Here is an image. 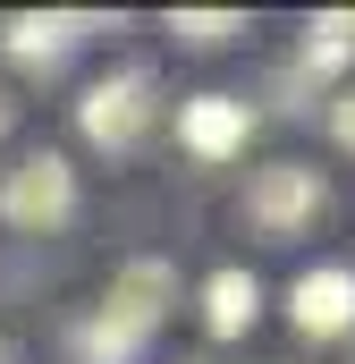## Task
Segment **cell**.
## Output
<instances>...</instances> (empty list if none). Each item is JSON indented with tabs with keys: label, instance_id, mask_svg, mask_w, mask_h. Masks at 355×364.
Here are the masks:
<instances>
[{
	"label": "cell",
	"instance_id": "obj_1",
	"mask_svg": "<svg viewBox=\"0 0 355 364\" xmlns=\"http://www.w3.org/2000/svg\"><path fill=\"white\" fill-rule=\"evenodd\" d=\"M170 305H178V263L170 255H127L102 288V305L77 322V364H136L153 348V331L170 322Z\"/></svg>",
	"mask_w": 355,
	"mask_h": 364
},
{
	"label": "cell",
	"instance_id": "obj_2",
	"mask_svg": "<svg viewBox=\"0 0 355 364\" xmlns=\"http://www.w3.org/2000/svg\"><path fill=\"white\" fill-rule=\"evenodd\" d=\"M153 127H161V85H153V68H110V77H93V85L77 93V136H85L93 153H110V161L144 153Z\"/></svg>",
	"mask_w": 355,
	"mask_h": 364
},
{
	"label": "cell",
	"instance_id": "obj_3",
	"mask_svg": "<svg viewBox=\"0 0 355 364\" xmlns=\"http://www.w3.org/2000/svg\"><path fill=\"white\" fill-rule=\"evenodd\" d=\"M0 220L9 229H26V237H51V229H68L77 220V170H68V153H26L9 178H0Z\"/></svg>",
	"mask_w": 355,
	"mask_h": 364
},
{
	"label": "cell",
	"instance_id": "obj_4",
	"mask_svg": "<svg viewBox=\"0 0 355 364\" xmlns=\"http://www.w3.org/2000/svg\"><path fill=\"white\" fill-rule=\"evenodd\" d=\"M322 203H330L322 170H305V161H263V170L246 178V229L288 246V237H305V229L322 220Z\"/></svg>",
	"mask_w": 355,
	"mask_h": 364
},
{
	"label": "cell",
	"instance_id": "obj_5",
	"mask_svg": "<svg viewBox=\"0 0 355 364\" xmlns=\"http://www.w3.org/2000/svg\"><path fill=\"white\" fill-rule=\"evenodd\" d=\"M246 136H254L246 93H195V102H178V144H186L195 161H237Z\"/></svg>",
	"mask_w": 355,
	"mask_h": 364
},
{
	"label": "cell",
	"instance_id": "obj_6",
	"mask_svg": "<svg viewBox=\"0 0 355 364\" xmlns=\"http://www.w3.org/2000/svg\"><path fill=\"white\" fill-rule=\"evenodd\" d=\"M288 314H296L305 339H347V331H355V272H347V263H313V272H296Z\"/></svg>",
	"mask_w": 355,
	"mask_h": 364
},
{
	"label": "cell",
	"instance_id": "obj_7",
	"mask_svg": "<svg viewBox=\"0 0 355 364\" xmlns=\"http://www.w3.org/2000/svg\"><path fill=\"white\" fill-rule=\"evenodd\" d=\"M85 26H93V17H60V9H51V17H34V9H26V17H9V26H0V51H9L17 68H43V77H51V68L85 43Z\"/></svg>",
	"mask_w": 355,
	"mask_h": 364
},
{
	"label": "cell",
	"instance_id": "obj_8",
	"mask_svg": "<svg viewBox=\"0 0 355 364\" xmlns=\"http://www.w3.org/2000/svg\"><path fill=\"white\" fill-rule=\"evenodd\" d=\"M254 314H263V288H254V272H212L203 279V331L212 339H246L254 331Z\"/></svg>",
	"mask_w": 355,
	"mask_h": 364
},
{
	"label": "cell",
	"instance_id": "obj_9",
	"mask_svg": "<svg viewBox=\"0 0 355 364\" xmlns=\"http://www.w3.org/2000/svg\"><path fill=\"white\" fill-rule=\"evenodd\" d=\"M347 60H355V9L313 17V26H305V51H296V68H313V77H339Z\"/></svg>",
	"mask_w": 355,
	"mask_h": 364
},
{
	"label": "cell",
	"instance_id": "obj_10",
	"mask_svg": "<svg viewBox=\"0 0 355 364\" xmlns=\"http://www.w3.org/2000/svg\"><path fill=\"white\" fill-rule=\"evenodd\" d=\"M237 34H246L237 9H178V17H170V43H178V51H220V43H237Z\"/></svg>",
	"mask_w": 355,
	"mask_h": 364
},
{
	"label": "cell",
	"instance_id": "obj_11",
	"mask_svg": "<svg viewBox=\"0 0 355 364\" xmlns=\"http://www.w3.org/2000/svg\"><path fill=\"white\" fill-rule=\"evenodd\" d=\"M330 136H339V153H355V85L330 102Z\"/></svg>",
	"mask_w": 355,
	"mask_h": 364
},
{
	"label": "cell",
	"instance_id": "obj_12",
	"mask_svg": "<svg viewBox=\"0 0 355 364\" xmlns=\"http://www.w3.org/2000/svg\"><path fill=\"white\" fill-rule=\"evenodd\" d=\"M9 127H17V102H9V93H0V144H9Z\"/></svg>",
	"mask_w": 355,
	"mask_h": 364
},
{
	"label": "cell",
	"instance_id": "obj_13",
	"mask_svg": "<svg viewBox=\"0 0 355 364\" xmlns=\"http://www.w3.org/2000/svg\"><path fill=\"white\" fill-rule=\"evenodd\" d=\"M0 364H17V348H9V331H0Z\"/></svg>",
	"mask_w": 355,
	"mask_h": 364
}]
</instances>
